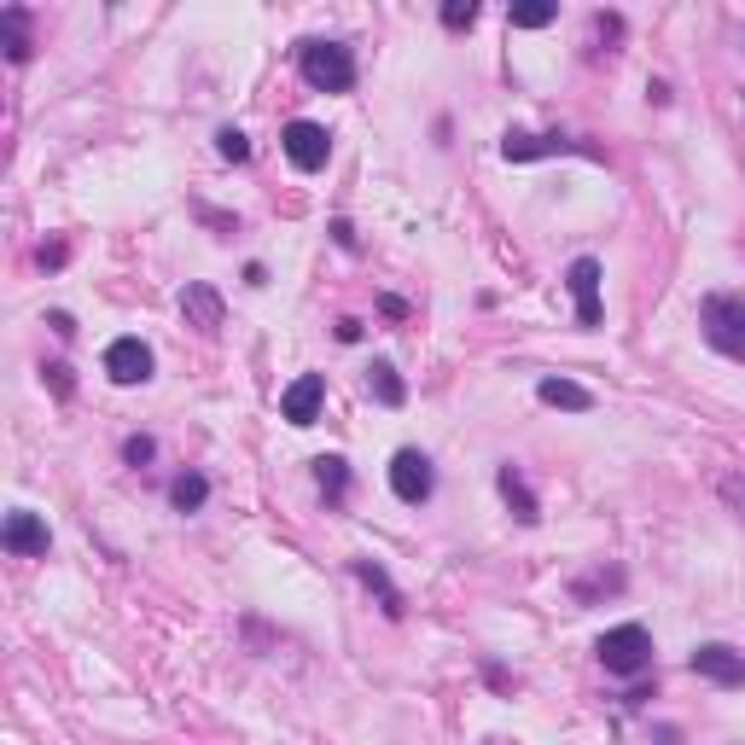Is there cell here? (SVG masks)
Wrapping results in <instances>:
<instances>
[{
	"label": "cell",
	"instance_id": "obj_1",
	"mask_svg": "<svg viewBox=\"0 0 745 745\" xmlns=\"http://www.w3.org/2000/svg\"><path fill=\"white\" fill-rule=\"evenodd\" d=\"M699 327H705L710 350H722L728 362H745V297L740 292H710L699 303Z\"/></svg>",
	"mask_w": 745,
	"mask_h": 745
},
{
	"label": "cell",
	"instance_id": "obj_2",
	"mask_svg": "<svg viewBox=\"0 0 745 745\" xmlns=\"http://www.w3.org/2000/svg\"><path fill=\"white\" fill-rule=\"evenodd\" d=\"M297 71L315 94H350L355 88V53L344 41H303Z\"/></svg>",
	"mask_w": 745,
	"mask_h": 745
},
{
	"label": "cell",
	"instance_id": "obj_3",
	"mask_svg": "<svg viewBox=\"0 0 745 745\" xmlns=\"http://www.w3.org/2000/svg\"><path fill=\"white\" fill-rule=\"evenodd\" d=\"M600 664H606V675H640L652 664V635L640 630V623H618V630H606L600 635Z\"/></svg>",
	"mask_w": 745,
	"mask_h": 745
},
{
	"label": "cell",
	"instance_id": "obj_4",
	"mask_svg": "<svg viewBox=\"0 0 745 745\" xmlns=\"http://www.w3.org/2000/svg\"><path fill=\"white\" fill-rule=\"evenodd\" d=\"M280 151L303 169V175H315V169H327V158H332V134L320 123H309V117H297V123H285Z\"/></svg>",
	"mask_w": 745,
	"mask_h": 745
},
{
	"label": "cell",
	"instance_id": "obj_5",
	"mask_svg": "<svg viewBox=\"0 0 745 745\" xmlns=\"http://www.w3.org/2000/svg\"><path fill=\"white\" fill-rule=\"evenodd\" d=\"M391 489H396V501H408V506L431 501L437 472H431L426 454H419V449H396V454H391Z\"/></svg>",
	"mask_w": 745,
	"mask_h": 745
},
{
	"label": "cell",
	"instance_id": "obj_6",
	"mask_svg": "<svg viewBox=\"0 0 745 745\" xmlns=\"http://www.w3.org/2000/svg\"><path fill=\"white\" fill-rule=\"evenodd\" d=\"M553 151H583V158H595L588 146L565 141V134H530V129H506L501 134V158L506 163H536V158H553Z\"/></svg>",
	"mask_w": 745,
	"mask_h": 745
},
{
	"label": "cell",
	"instance_id": "obj_7",
	"mask_svg": "<svg viewBox=\"0 0 745 745\" xmlns=\"http://www.w3.org/2000/svg\"><path fill=\"white\" fill-rule=\"evenodd\" d=\"M693 675H705V682H717V687H745V652L722 647V640H705V647L693 652Z\"/></svg>",
	"mask_w": 745,
	"mask_h": 745
},
{
	"label": "cell",
	"instance_id": "obj_8",
	"mask_svg": "<svg viewBox=\"0 0 745 745\" xmlns=\"http://www.w3.org/2000/svg\"><path fill=\"white\" fill-rule=\"evenodd\" d=\"M565 285H571V297H577V327H600V262L577 257L565 268Z\"/></svg>",
	"mask_w": 745,
	"mask_h": 745
},
{
	"label": "cell",
	"instance_id": "obj_9",
	"mask_svg": "<svg viewBox=\"0 0 745 745\" xmlns=\"http://www.w3.org/2000/svg\"><path fill=\"white\" fill-rule=\"evenodd\" d=\"M106 373H111V384H146L151 379V350L141 344V338H111Z\"/></svg>",
	"mask_w": 745,
	"mask_h": 745
},
{
	"label": "cell",
	"instance_id": "obj_10",
	"mask_svg": "<svg viewBox=\"0 0 745 745\" xmlns=\"http://www.w3.org/2000/svg\"><path fill=\"white\" fill-rule=\"evenodd\" d=\"M320 402H327V379H320V373H303V379L285 384L280 414L292 419V426H315V419H320Z\"/></svg>",
	"mask_w": 745,
	"mask_h": 745
},
{
	"label": "cell",
	"instance_id": "obj_11",
	"mask_svg": "<svg viewBox=\"0 0 745 745\" xmlns=\"http://www.w3.org/2000/svg\"><path fill=\"white\" fill-rule=\"evenodd\" d=\"M0 541H7V553L19 559H41L47 553V518L41 513H7V530H0Z\"/></svg>",
	"mask_w": 745,
	"mask_h": 745
},
{
	"label": "cell",
	"instance_id": "obj_12",
	"mask_svg": "<svg viewBox=\"0 0 745 745\" xmlns=\"http://www.w3.org/2000/svg\"><path fill=\"white\" fill-rule=\"evenodd\" d=\"M496 489H501V501L513 506V518H518V524H541V501L530 496V484H524V472H518L513 461H506V466L496 472Z\"/></svg>",
	"mask_w": 745,
	"mask_h": 745
},
{
	"label": "cell",
	"instance_id": "obj_13",
	"mask_svg": "<svg viewBox=\"0 0 745 745\" xmlns=\"http://www.w3.org/2000/svg\"><path fill=\"white\" fill-rule=\"evenodd\" d=\"M181 315L193 320L198 332H216V327H222V297H216V285H205V280L186 285V292H181Z\"/></svg>",
	"mask_w": 745,
	"mask_h": 745
},
{
	"label": "cell",
	"instance_id": "obj_14",
	"mask_svg": "<svg viewBox=\"0 0 745 745\" xmlns=\"http://www.w3.org/2000/svg\"><path fill=\"white\" fill-rule=\"evenodd\" d=\"M536 396L548 402V408H565V414H588V408H595V391L577 384V379H541Z\"/></svg>",
	"mask_w": 745,
	"mask_h": 745
},
{
	"label": "cell",
	"instance_id": "obj_15",
	"mask_svg": "<svg viewBox=\"0 0 745 745\" xmlns=\"http://www.w3.org/2000/svg\"><path fill=\"white\" fill-rule=\"evenodd\" d=\"M315 484H320V496L338 506V501L350 496V461H344V454H320V461H315Z\"/></svg>",
	"mask_w": 745,
	"mask_h": 745
},
{
	"label": "cell",
	"instance_id": "obj_16",
	"mask_svg": "<svg viewBox=\"0 0 745 745\" xmlns=\"http://www.w3.org/2000/svg\"><path fill=\"white\" fill-rule=\"evenodd\" d=\"M367 391L384 402V408H402V402H408V384H402V373L391 367V362H373L367 367Z\"/></svg>",
	"mask_w": 745,
	"mask_h": 745
},
{
	"label": "cell",
	"instance_id": "obj_17",
	"mask_svg": "<svg viewBox=\"0 0 745 745\" xmlns=\"http://www.w3.org/2000/svg\"><path fill=\"white\" fill-rule=\"evenodd\" d=\"M355 577H362V583L373 588V595H379V606H384V618H402V612H408V606H402V595H396V583L384 577V571L373 565V559H355Z\"/></svg>",
	"mask_w": 745,
	"mask_h": 745
},
{
	"label": "cell",
	"instance_id": "obj_18",
	"mask_svg": "<svg viewBox=\"0 0 745 745\" xmlns=\"http://www.w3.org/2000/svg\"><path fill=\"white\" fill-rule=\"evenodd\" d=\"M169 501H175V513H198V506L210 501V478L205 472H181V478L169 484Z\"/></svg>",
	"mask_w": 745,
	"mask_h": 745
},
{
	"label": "cell",
	"instance_id": "obj_19",
	"mask_svg": "<svg viewBox=\"0 0 745 745\" xmlns=\"http://www.w3.org/2000/svg\"><path fill=\"white\" fill-rule=\"evenodd\" d=\"M0 29H7L12 64H24V59H29V12H24V7H7V12H0Z\"/></svg>",
	"mask_w": 745,
	"mask_h": 745
},
{
	"label": "cell",
	"instance_id": "obj_20",
	"mask_svg": "<svg viewBox=\"0 0 745 745\" xmlns=\"http://www.w3.org/2000/svg\"><path fill=\"white\" fill-rule=\"evenodd\" d=\"M553 19H559V7H548V0H536V7H513V29H541Z\"/></svg>",
	"mask_w": 745,
	"mask_h": 745
},
{
	"label": "cell",
	"instance_id": "obj_21",
	"mask_svg": "<svg viewBox=\"0 0 745 745\" xmlns=\"http://www.w3.org/2000/svg\"><path fill=\"white\" fill-rule=\"evenodd\" d=\"M216 151H222L228 163H245L251 158V141H245L240 129H222V134H216Z\"/></svg>",
	"mask_w": 745,
	"mask_h": 745
},
{
	"label": "cell",
	"instance_id": "obj_22",
	"mask_svg": "<svg viewBox=\"0 0 745 745\" xmlns=\"http://www.w3.org/2000/svg\"><path fill=\"white\" fill-rule=\"evenodd\" d=\"M151 454H158V443H151L146 431H134V437H123V461H129V466H146Z\"/></svg>",
	"mask_w": 745,
	"mask_h": 745
},
{
	"label": "cell",
	"instance_id": "obj_23",
	"mask_svg": "<svg viewBox=\"0 0 745 745\" xmlns=\"http://www.w3.org/2000/svg\"><path fill=\"white\" fill-rule=\"evenodd\" d=\"M472 19H478V7H472V0H449V7H443V24H449V29H466Z\"/></svg>",
	"mask_w": 745,
	"mask_h": 745
},
{
	"label": "cell",
	"instance_id": "obj_24",
	"mask_svg": "<svg viewBox=\"0 0 745 745\" xmlns=\"http://www.w3.org/2000/svg\"><path fill=\"white\" fill-rule=\"evenodd\" d=\"M47 384H53L59 396H71V367H64V362H53V367H47Z\"/></svg>",
	"mask_w": 745,
	"mask_h": 745
},
{
	"label": "cell",
	"instance_id": "obj_25",
	"mask_svg": "<svg viewBox=\"0 0 745 745\" xmlns=\"http://www.w3.org/2000/svg\"><path fill=\"white\" fill-rule=\"evenodd\" d=\"M47 327H53L59 338H71V332H76V320H71V315H64V309H53V315H47Z\"/></svg>",
	"mask_w": 745,
	"mask_h": 745
},
{
	"label": "cell",
	"instance_id": "obj_26",
	"mask_svg": "<svg viewBox=\"0 0 745 745\" xmlns=\"http://www.w3.org/2000/svg\"><path fill=\"white\" fill-rule=\"evenodd\" d=\"M722 496H728V501H734L740 513H745V484H740V478H722Z\"/></svg>",
	"mask_w": 745,
	"mask_h": 745
},
{
	"label": "cell",
	"instance_id": "obj_27",
	"mask_svg": "<svg viewBox=\"0 0 745 745\" xmlns=\"http://www.w3.org/2000/svg\"><path fill=\"white\" fill-rule=\"evenodd\" d=\"M338 338H344V344H362V320H338Z\"/></svg>",
	"mask_w": 745,
	"mask_h": 745
},
{
	"label": "cell",
	"instance_id": "obj_28",
	"mask_svg": "<svg viewBox=\"0 0 745 745\" xmlns=\"http://www.w3.org/2000/svg\"><path fill=\"white\" fill-rule=\"evenodd\" d=\"M332 240L344 245V251H355V228H350V222H332Z\"/></svg>",
	"mask_w": 745,
	"mask_h": 745
},
{
	"label": "cell",
	"instance_id": "obj_29",
	"mask_svg": "<svg viewBox=\"0 0 745 745\" xmlns=\"http://www.w3.org/2000/svg\"><path fill=\"white\" fill-rule=\"evenodd\" d=\"M379 309L391 315V320H402V315H408V303H402V297H379Z\"/></svg>",
	"mask_w": 745,
	"mask_h": 745
},
{
	"label": "cell",
	"instance_id": "obj_30",
	"mask_svg": "<svg viewBox=\"0 0 745 745\" xmlns=\"http://www.w3.org/2000/svg\"><path fill=\"white\" fill-rule=\"evenodd\" d=\"M64 262V245H41V268H59Z\"/></svg>",
	"mask_w": 745,
	"mask_h": 745
}]
</instances>
